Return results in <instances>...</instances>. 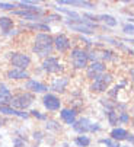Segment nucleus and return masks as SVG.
<instances>
[{"instance_id":"obj_1","label":"nucleus","mask_w":134,"mask_h":147,"mask_svg":"<svg viewBox=\"0 0 134 147\" xmlns=\"http://www.w3.org/2000/svg\"><path fill=\"white\" fill-rule=\"evenodd\" d=\"M32 51L39 55V57H50L53 53V36L50 34H37L34 38V44H32Z\"/></svg>"},{"instance_id":"obj_2","label":"nucleus","mask_w":134,"mask_h":147,"mask_svg":"<svg viewBox=\"0 0 134 147\" xmlns=\"http://www.w3.org/2000/svg\"><path fill=\"white\" fill-rule=\"evenodd\" d=\"M64 22H66V25L69 26L72 31H77V32H80V34H93V32H95L93 29L98 28L96 24L89 22L87 19H85V18H82V16L77 18V19H66Z\"/></svg>"},{"instance_id":"obj_3","label":"nucleus","mask_w":134,"mask_h":147,"mask_svg":"<svg viewBox=\"0 0 134 147\" xmlns=\"http://www.w3.org/2000/svg\"><path fill=\"white\" fill-rule=\"evenodd\" d=\"M73 130L79 134H86V133H98L101 131V125L99 122H93L89 118H79L76 119V122L72 125Z\"/></svg>"},{"instance_id":"obj_4","label":"nucleus","mask_w":134,"mask_h":147,"mask_svg":"<svg viewBox=\"0 0 134 147\" xmlns=\"http://www.w3.org/2000/svg\"><path fill=\"white\" fill-rule=\"evenodd\" d=\"M35 98L32 93H28V92H22V93H18L15 96H12V100L10 103L13 105L12 108L18 109V111H22V109H28L31 105L34 103Z\"/></svg>"},{"instance_id":"obj_5","label":"nucleus","mask_w":134,"mask_h":147,"mask_svg":"<svg viewBox=\"0 0 134 147\" xmlns=\"http://www.w3.org/2000/svg\"><path fill=\"white\" fill-rule=\"evenodd\" d=\"M70 60H72V64L74 69L77 70H83L87 67V55H86V50L83 48H73L70 53Z\"/></svg>"},{"instance_id":"obj_6","label":"nucleus","mask_w":134,"mask_h":147,"mask_svg":"<svg viewBox=\"0 0 134 147\" xmlns=\"http://www.w3.org/2000/svg\"><path fill=\"white\" fill-rule=\"evenodd\" d=\"M112 74L111 73H102V74H99L95 80H93V83L91 85V90H93V92H105L106 89H108V86H109V83L112 82Z\"/></svg>"},{"instance_id":"obj_7","label":"nucleus","mask_w":134,"mask_h":147,"mask_svg":"<svg viewBox=\"0 0 134 147\" xmlns=\"http://www.w3.org/2000/svg\"><path fill=\"white\" fill-rule=\"evenodd\" d=\"M10 63H12L13 69L26 70L31 66V57L25 53H13L10 55Z\"/></svg>"},{"instance_id":"obj_8","label":"nucleus","mask_w":134,"mask_h":147,"mask_svg":"<svg viewBox=\"0 0 134 147\" xmlns=\"http://www.w3.org/2000/svg\"><path fill=\"white\" fill-rule=\"evenodd\" d=\"M42 70L44 71H47L48 74H54V73H60L64 70V66L61 64V63L58 61L57 57H47L45 60L42 61Z\"/></svg>"},{"instance_id":"obj_9","label":"nucleus","mask_w":134,"mask_h":147,"mask_svg":"<svg viewBox=\"0 0 134 147\" xmlns=\"http://www.w3.org/2000/svg\"><path fill=\"white\" fill-rule=\"evenodd\" d=\"M72 47V41L67 38V35L64 34H58L53 38V48H55L58 53H66L69 51Z\"/></svg>"},{"instance_id":"obj_10","label":"nucleus","mask_w":134,"mask_h":147,"mask_svg":"<svg viewBox=\"0 0 134 147\" xmlns=\"http://www.w3.org/2000/svg\"><path fill=\"white\" fill-rule=\"evenodd\" d=\"M42 103H44V107H45L47 111H58L61 108V100L58 96H55L54 93H45L42 98Z\"/></svg>"},{"instance_id":"obj_11","label":"nucleus","mask_w":134,"mask_h":147,"mask_svg":"<svg viewBox=\"0 0 134 147\" xmlns=\"http://www.w3.org/2000/svg\"><path fill=\"white\" fill-rule=\"evenodd\" d=\"M105 70H106V66H105V63H104V61H95V63H91V64L86 67V77L95 80L99 74L105 73Z\"/></svg>"},{"instance_id":"obj_12","label":"nucleus","mask_w":134,"mask_h":147,"mask_svg":"<svg viewBox=\"0 0 134 147\" xmlns=\"http://www.w3.org/2000/svg\"><path fill=\"white\" fill-rule=\"evenodd\" d=\"M16 6L22 7L20 10L31 12V13H37V15H44V13H45V9L41 7V6L38 5V2H28V0H25V2H18Z\"/></svg>"},{"instance_id":"obj_13","label":"nucleus","mask_w":134,"mask_h":147,"mask_svg":"<svg viewBox=\"0 0 134 147\" xmlns=\"http://www.w3.org/2000/svg\"><path fill=\"white\" fill-rule=\"evenodd\" d=\"M60 118L64 124L67 125H73L77 119V111L74 108H63L60 111Z\"/></svg>"},{"instance_id":"obj_14","label":"nucleus","mask_w":134,"mask_h":147,"mask_svg":"<svg viewBox=\"0 0 134 147\" xmlns=\"http://www.w3.org/2000/svg\"><path fill=\"white\" fill-rule=\"evenodd\" d=\"M57 5H69V6H77V7H83V9H89V10H95L96 5L92 2H86V0H60L57 2Z\"/></svg>"},{"instance_id":"obj_15","label":"nucleus","mask_w":134,"mask_h":147,"mask_svg":"<svg viewBox=\"0 0 134 147\" xmlns=\"http://www.w3.org/2000/svg\"><path fill=\"white\" fill-rule=\"evenodd\" d=\"M0 114H3V115H15V117L22 118V119H28L29 118V112L18 111V109L12 108L10 105H0Z\"/></svg>"},{"instance_id":"obj_16","label":"nucleus","mask_w":134,"mask_h":147,"mask_svg":"<svg viewBox=\"0 0 134 147\" xmlns=\"http://www.w3.org/2000/svg\"><path fill=\"white\" fill-rule=\"evenodd\" d=\"M69 77L67 76H61V77H55L54 80H53V83H51V86H50V89L51 90H54V92H64L66 90V88H67V85H69Z\"/></svg>"},{"instance_id":"obj_17","label":"nucleus","mask_w":134,"mask_h":147,"mask_svg":"<svg viewBox=\"0 0 134 147\" xmlns=\"http://www.w3.org/2000/svg\"><path fill=\"white\" fill-rule=\"evenodd\" d=\"M25 88L29 89V90L34 92V93H45V92L48 90V86H47V85H44V83H41V82H38V80H34V79H31V80L26 82Z\"/></svg>"},{"instance_id":"obj_18","label":"nucleus","mask_w":134,"mask_h":147,"mask_svg":"<svg viewBox=\"0 0 134 147\" xmlns=\"http://www.w3.org/2000/svg\"><path fill=\"white\" fill-rule=\"evenodd\" d=\"M6 77L10 80H24L29 77V73L26 70H19V69H10L6 73Z\"/></svg>"},{"instance_id":"obj_19","label":"nucleus","mask_w":134,"mask_h":147,"mask_svg":"<svg viewBox=\"0 0 134 147\" xmlns=\"http://www.w3.org/2000/svg\"><path fill=\"white\" fill-rule=\"evenodd\" d=\"M12 90L6 85H0V105H7L12 100Z\"/></svg>"},{"instance_id":"obj_20","label":"nucleus","mask_w":134,"mask_h":147,"mask_svg":"<svg viewBox=\"0 0 134 147\" xmlns=\"http://www.w3.org/2000/svg\"><path fill=\"white\" fill-rule=\"evenodd\" d=\"M20 25L25 26L29 31H44V32H50L51 31L50 25H45V24H42V22H35V24H25V22H22Z\"/></svg>"},{"instance_id":"obj_21","label":"nucleus","mask_w":134,"mask_h":147,"mask_svg":"<svg viewBox=\"0 0 134 147\" xmlns=\"http://www.w3.org/2000/svg\"><path fill=\"white\" fill-rule=\"evenodd\" d=\"M13 15H16V16H20V18H24V19H26V20H41V16L42 15H37V13H31V12H25V10H13L12 12Z\"/></svg>"},{"instance_id":"obj_22","label":"nucleus","mask_w":134,"mask_h":147,"mask_svg":"<svg viewBox=\"0 0 134 147\" xmlns=\"http://www.w3.org/2000/svg\"><path fill=\"white\" fill-rule=\"evenodd\" d=\"M13 19H10L9 16H0V29H2V34L13 29Z\"/></svg>"},{"instance_id":"obj_23","label":"nucleus","mask_w":134,"mask_h":147,"mask_svg":"<svg viewBox=\"0 0 134 147\" xmlns=\"http://www.w3.org/2000/svg\"><path fill=\"white\" fill-rule=\"evenodd\" d=\"M127 136H128V131L125 128H114L112 131H111V137L109 138H112V140L120 143L121 140H125Z\"/></svg>"},{"instance_id":"obj_24","label":"nucleus","mask_w":134,"mask_h":147,"mask_svg":"<svg viewBox=\"0 0 134 147\" xmlns=\"http://www.w3.org/2000/svg\"><path fill=\"white\" fill-rule=\"evenodd\" d=\"M104 22L105 25H108V26H117L118 25V20L114 18V16H111V15H98V22Z\"/></svg>"},{"instance_id":"obj_25","label":"nucleus","mask_w":134,"mask_h":147,"mask_svg":"<svg viewBox=\"0 0 134 147\" xmlns=\"http://www.w3.org/2000/svg\"><path fill=\"white\" fill-rule=\"evenodd\" d=\"M74 143H76L77 147H89L92 141H91V138H89L87 136H77L74 138Z\"/></svg>"},{"instance_id":"obj_26","label":"nucleus","mask_w":134,"mask_h":147,"mask_svg":"<svg viewBox=\"0 0 134 147\" xmlns=\"http://www.w3.org/2000/svg\"><path fill=\"white\" fill-rule=\"evenodd\" d=\"M55 10H57V12H60V13L67 15V16H69V19H77V18H80V15H79L77 12L70 10V9H67V7H55Z\"/></svg>"},{"instance_id":"obj_27","label":"nucleus","mask_w":134,"mask_h":147,"mask_svg":"<svg viewBox=\"0 0 134 147\" xmlns=\"http://www.w3.org/2000/svg\"><path fill=\"white\" fill-rule=\"evenodd\" d=\"M105 115L108 118L109 125H117L118 124V114L112 109V111H105Z\"/></svg>"},{"instance_id":"obj_28","label":"nucleus","mask_w":134,"mask_h":147,"mask_svg":"<svg viewBox=\"0 0 134 147\" xmlns=\"http://www.w3.org/2000/svg\"><path fill=\"white\" fill-rule=\"evenodd\" d=\"M124 86H127V82H121L120 85H117V86H114L112 89H111L109 92H108V95L112 98V99H115L117 98V95H118V92H120V89L121 88H124Z\"/></svg>"},{"instance_id":"obj_29","label":"nucleus","mask_w":134,"mask_h":147,"mask_svg":"<svg viewBox=\"0 0 134 147\" xmlns=\"http://www.w3.org/2000/svg\"><path fill=\"white\" fill-rule=\"evenodd\" d=\"M63 18H61V15H57V13H51V15H47L44 19H41L42 20V24H45V25H48V22H51V20H61Z\"/></svg>"},{"instance_id":"obj_30","label":"nucleus","mask_w":134,"mask_h":147,"mask_svg":"<svg viewBox=\"0 0 134 147\" xmlns=\"http://www.w3.org/2000/svg\"><path fill=\"white\" fill-rule=\"evenodd\" d=\"M99 60H114V53L111 50H104L102 53H99Z\"/></svg>"},{"instance_id":"obj_31","label":"nucleus","mask_w":134,"mask_h":147,"mask_svg":"<svg viewBox=\"0 0 134 147\" xmlns=\"http://www.w3.org/2000/svg\"><path fill=\"white\" fill-rule=\"evenodd\" d=\"M47 130H50V131H60V130H61V125H60L57 121L50 119V121L47 122Z\"/></svg>"},{"instance_id":"obj_32","label":"nucleus","mask_w":134,"mask_h":147,"mask_svg":"<svg viewBox=\"0 0 134 147\" xmlns=\"http://www.w3.org/2000/svg\"><path fill=\"white\" fill-rule=\"evenodd\" d=\"M13 147H26V138L20 137V136L15 137L13 138Z\"/></svg>"},{"instance_id":"obj_33","label":"nucleus","mask_w":134,"mask_h":147,"mask_svg":"<svg viewBox=\"0 0 134 147\" xmlns=\"http://www.w3.org/2000/svg\"><path fill=\"white\" fill-rule=\"evenodd\" d=\"M101 143H102V144H105L106 147H121V146H120V143H118V141H115V140H112V138H102V140H101Z\"/></svg>"},{"instance_id":"obj_34","label":"nucleus","mask_w":134,"mask_h":147,"mask_svg":"<svg viewBox=\"0 0 134 147\" xmlns=\"http://www.w3.org/2000/svg\"><path fill=\"white\" fill-rule=\"evenodd\" d=\"M101 103L106 108V111H112L115 108V102H112L111 99H101Z\"/></svg>"},{"instance_id":"obj_35","label":"nucleus","mask_w":134,"mask_h":147,"mask_svg":"<svg viewBox=\"0 0 134 147\" xmlns=\"http://www.w3.org/2000/svg\"><path fill=\"white\" fill-rule=\"evenodd\" d=\"M118 122L120 124H128L130 122V114L128 112H120L118 114Z\"/></svg>"},{"instance_id":"obj_36","label":"nucleus","mask_w":134,"mask_h":147,"mask_svg":"<svg viewBox=\"0 0 134 147\" xmlns=\"http://www.w3.org/2000/svg\"><path fill=\"white\" fill-rule=\"evenodd\" d=\"M29 115H32L34 118H37V119H39V121H45V119H47V115H45V114H42V112H39V111H37V109H32V111L29 112Z\"/></svg>"},{"instance_id":"obj_37","label":"nucleus","mask_w":134,"mask_h":147,"mask_svg":"<svg viewBox=\"0 0 134 147\" xmlns=\"http://www.w3.org/2000/svg\"><path fill=\"white\" fill-rule=\"evenodd\" d=\"M16 3H6V2H0V10H15Z\"/></svg>"},{"instance_id":"obj_38","label":"nucleus","mask_w":134,"mask_h":147,"mask_svg":"<svg viewBox=\"0 0 134 147\" xmlns=\"http://www.w3.org/2000/svg\"><path fill=\"white\" fill-rule=\"evenodd\" d=\"M122 31H124V34H127V35H133V31H134V26H133V24H125L124 26H122Z\"/></svg>"},{"instance_id":"obj_39","label":"nucleus","mask_w":134,"mask_h":147,"mask_svg":"<svg viewBox=\"0 0 134 147\" xmlns=\"http://www.w3.org/2000/svg\"><path fill=\"white\" fill-rule=\"evenodd\" d=\"M19 32H20V31H18V29H10V31L5 32L3 35H5V36H16V35H18Z\"/></svg>"},{"instance_id":"obj_40","label":"nucleus","mask_w":134,"mask_h":147,"mask_svg":"<svg viewBox=\"0 0 134 147\" xmlns=\"http://www.w3.org/2000/svg\"><path fill=\"white\" fill-rule=\"evenodd\" d=\"M34 138H35L37 141H41V140L44 138V136H42L41 131H35V133H34Z\"/></svg>"},{"instance_id":"obj_41","label":"nucleus","mask_w":134,"mask_h":147,"mask_svg":"<svg viewBox=\"0 0 134 147\" xmlns=\"http://www.w3.org/2000/svg\"><path fill=\"white\" fill-rule=\"evenodd\" d=\"M125 140H127V141H128V143H130V144H133V140H134V138H133V134H128V136H127V138H125Z\"/></svg>"},{"instance_id":"obj_42","label":"nucleus","mask_w":134,"mask_h":147,"mask_svg":"<svg viewBox=\"0 0 134 147\" xmlns=\"http://www.w3.org/2000/svg\"><path fill=\"white\" fill-rule=\"evenodd\" d=\"M124 147H130V146H124Z\"/></svg>"},{"instance_id":"obj_43","label":"nucleus","mask_w":134,"mask_h":147,"mask_svg":"<svg viewBox=\"0 0 134 147\" xmlns=\"http://www.w3.org/2000/svg\"><path fill=\"white\" fill-rule=\"evenodd\" d=\"M0 127H2V122H0Z\"/></svg>"},{"instance_id":"obj_44","label":"nucleus","mask_w":134,"mask_h":147,"mask_svg":"<svg viewBox=\"0 0 134 147\" xmlns=\"http://www.w3.org/2000/svg\"><path fill=\"white\" fill-rule=\"evenodd\" d=\"M35 147H38V146H35Z\"/></svg>"}]
</instances>
